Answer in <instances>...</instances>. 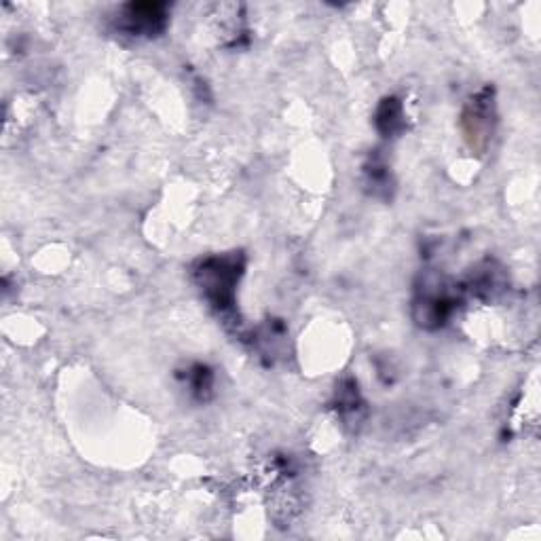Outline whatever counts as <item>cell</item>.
Returning a JSON list of instances; mask_svg holds the SVG:
<instances>
[{
    "mask_svg": "<svg viewBox=\"0 0 541 541\" xmlns=\"http://www.w3.org/2000/svg\"><path fill=\"white\" fill-rule=\"evenodd\" d=\"M375 125L379 132L385 136V138H396L398 134H402L404 129V108H402V102L398 98H385L379 108H377V115H375Z\"/></svg>",
    "mask_w": 541,
    "mask_h": 541,
    "instance_id": "5b68a950",
    "label": "cell"
},
{
    "mask_svg": "<svg viewBox=\"0 0 541 541\" xmlns=\"http://www.w3.org/2000/svg\"><path fill=\"white\" fill-rule=\"evenodd\" d=\"M246 269V258L241 252L201 258L193 269V277L218 313H231L235 309V290Z\"/></svg>",
    "mask_w": 541,
    "mask_h": 541,
    "instance_id": "6da1fadb",
    "label": "cell"
},
{
    "mask_svg": "<svg viewBox=\"0 0 541 541\" xmlns=\"http://www.w3.org/2000/svg\"><path fill=\"white\" fill-rule=\"evenodd\" d=\"M186 383H189L195 398L208 400V396L212 394V387H214V372L208 366L195 364L193 368H189V372H186Z\"/></svg>",
    "mask_w": 541,
    "mask_h": 541,
    "instance_id": "8992f818",
    "label": "cell"
},
{
    "mask_svg": "<svg viewBox=\"0 0 541 541\" xmlns=\"http://www.w3.org/2000/svg\"><path fill=\"white\" fill-rule=\"evenodd\" d=\"M364 170H366V186H370L372 195H379V191H383L387 197L391 189V176L387 165L381 159H370Z\"/></svg>",
    "mask_w": 541,
    "mask_h": 541,
    "instance_id": "52a82bcc",
    "label": "cell"
},
{
    "mask_svg": "<svg viewBox=\"0 0 541 541\" xmlns=\"http://www.w3.org/2000/svg\"><path fill=\"white\" fill-rule=\"evenodd\" d=\"M455 305H457V298L451 292L440 290V286H434L432 290L423 288V290H419V294L415 298V305H413L415 320L419 326H423L427 330L440 328L449 322Z\"/></svg>",
    "mask_w": 541,
    "mask_h": 541,
    "instance_id": "3957f363",
    "label": "cell"
},
{
    "mask_svg": "<svg viewBox=\"0 0 541 541\" xmlns=\"http://www.w3.org/2000/svg\"><path fill=\"white\" fill-rule=\"evenodd\" d=\"M493 119H495V104H493V89H482L476 98L470 100L468 108H465V132H468V138L478 144L482 138L487 142V138L493 134Z\"/></svg>",
    "mask_w": 541,
    "mask_h": 541,
    "instance_id": "277c9868",
    "label": "cell"
},
{
    "mask_svg": "<svg viewBox=\"0 0 541 541\" xmlns=\"http://www.w3.org/2000/svg\"><path fill=\"white\" fill-rule=\"evenodd\" d=\"M117 30L136 39H155L170 22V7L165 3H129L119 9Z\"/></svg>",
    "mask_w": 541,
    "mask_h": 541,
    "instance_id": "7a4b0ae2",
    "label": "cell"
}]
</instances>
